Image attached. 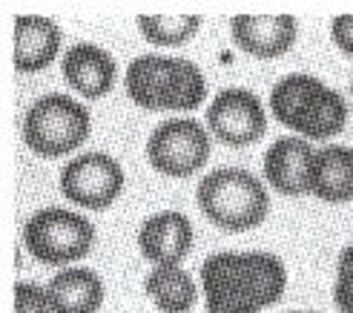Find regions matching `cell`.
Segmentation results:
<instances>
[{
  "label": "cell",
  "instance_id": "obj_18",
  "mask_svg": "<svg viewBox=\"0 0 353 313\" xmlns=\"http://www.w3.org/2000/svg\"><path fill=\"white\" fill-rule=\"evenodd\" d=\"M199 14H141V34L158 46H179L199 32Z\"/></svg>",
  "mask_w": 353,
  "mask_h": 313
},
{
  "label": "cell",
  "instance_id": "obj_15",
  "mask_svg": "<svg viewBox=\"0 0 353 313\" xmlns=\"http://www.w3.org/2000/svg\"><path fill=\"white\" fill-rule=\"evenodd\" d=\"M55 313H95L103 302V285L92 270L72 267L58 273L46 287Z\"/></svg>",
  "mask_w": 353,
  "mask_h": 313
},
{
  "label": "cell",
  "instance_id": "obj_16",
  "mask_svg": "<svg viewBox=\"0 0 353 313\" xmlns=\"http://www.w3.org/2000/svg\"><path fill=\"white\" fill-rule=\"evenodd\" d=\"M310 193L333 204L353 199V150L327 147L316 152Z\"/></svg>",
  "mask_w": 353,
  "mask_h": 313
},
{
  "label": "cell",
  "instance_id": "obj_3",
  "mask_svg": "<svg viewBox=\"0 0 353 313\" xmlns=\"http://www.w3.org/2000/svg\"><path fill=\"white\" fill-rule=\"evenodd\" d=\"M270 107L281 124L307 138H330L342 132L347 121L342 95L310 75H290L279 81L270 92Z\"/></svg>",
  "mask_w": 353,
  "mask_h": 313
},
{
  "label": "cell",
  "instance_id": "obj_8",
  "mask_svg": "<svg viewBox=\"0 0 353 313\" xmlns=\"http://www.w3.org/2000/svg\"><path fill=\"white\" fill-rule=\"evenodd\" d=\"M123 187V170L107 152H86L61 172V190L69 201L86 210H107Z\"/></svg>",
  "mask_w": 353,
  "mask_h": 313
},
{
  "label": "cell",
  "instance_id": "obj_20",
  "mask_svg": "<svg viewBox=\"0 0 353 313\" xmlns=\"http://www.w3.org/2000/svg\"><path fill=\"white\" fill-rule=\"evenodd\" d=\"M14 313H55V310H52L46 287L21 282L14 287Z\"/></svg>",
  "mask_w": 353,
  "mask_h": 313
},
{
  "label": "cell",
  "instance_id": "obj_17",
  "mask_svg": "<svg viewBox=\"0 0 353 313\" xmlns=\"http://www.w3.org/2000/svg\"><path fill=\"white\" fill-rule=\"evenodd\" d=\"M147 293L150 299L161 307L164 313H187L196 302V285H192L190 276L179 267H155L147 276Z\"/></svg>",
  "mask_w": 353,
  "mask_h": 313
},
{
  "label": "cell",
  "instance_id": "obj_6",
  "mask_svg": "<svg viewBox=\"0 0 353 313\" xmlns=\"http://www.w3.org/2000/svg\"><path fill=\"white\" fill-rule=\"evenodd\" d=\"M26 250L43 265H69L83 259L95 245V228L83 216L61 207L34 213L23 230Z\"/></svg>",
  "mask_w": 353,
  "mask_h": 313
},
{
  "label": "cell",
  "instance_id": "obj_21",
  "mask_svg": "<svg viewBox=\"0 0 353 313\" xmlns=\"http://www.w3.org/2000/svg\"><path fill=\"white\" fill-rule=\"evenodd\" d=\"M330 34H333V41H336V46L345 52V55L353 58V14H339V17H333Z\"/></svg>",
  "mask_w": 353,
  "mask_h": 313
},
{
  "label": "cell",
  "instance_id": "obj_13",
  "mask_svg": "<svg viewBox=\"0 0 353 313\" xmlns=\"http://www.w3.org/2000/svg\"><path fill=\"white\" fill-rule=\"evenodd\" d=\"M61 49V29L49 17L21 14L14 21V66L21 72H41Z\"/></svg>",
  "mask_w": 353,
  "mask_h": 313
},
{
  "label": "cell",
  "instance_id": "obj_4",
  "mask_svg": "<svg viewBox=\"0 0 353 313\" xmlns=\"http://www.w3.org/2000/svg\"><path fill=\"white\" fill-rule=\"evenodd\" d=\"M201 213L221 230H250L268 216V193L256 176L244 170H216L199 184Z\"/></svg>",
  "mask_w": 353,
  "mask_h": 313
},
{
  "label": "cell",
  "instance_id": "obj_12",
  "mask_svg": "<svg viewBox=\"0 0 353 313\" xmlns=\"http://www.w3.org/2000/svg\"><path fill=\"white\" fill-rule=\"evenodd\" d=\"M138 248L141 256L155 262L158 267H172L192 248V224L181 213H158L141 224Z\"/></svg>",
  "mask_w": 353,
  "mask_h": 313
},
{
  "label": "cell",
  "instance_id": "obj_14",
  "mask_svg": "<svg viewBox=\"0 0 353 313\" xmlns=\"http://www.w3.org/2000/svg\"><path fill=\"white\" fill-rule=\"evenodd\" d=\"M63 78L83 98H101L115 83V61L92 43H78L63 58Z\"/></svg>",
  "mask_w": 353,
  "mask_h": 313
},
{
  "label": "cell",
  "instance_id": "obj_9",
  "mask_svg": "<svg viewBox=\"0 0 353 313\" xmlns=\"http://www.w3.org/2000/svg\"><path fill=\"white\" fill-rule=\"evenodd\" d=\"M207 124L219 141L230 147H247L264 135L268 118H264V110L253 92L224 90L207 107Z\"/></svg>",
  "mask_w": 353,
  "mask_h": 313
},
{
  "label": "cell",
  "instance_id": "obj_7",
  "mask_svg": "<svg viewBox=\"0 0 353 313\" xmlns=\"http://www.w3.org/2000/svg\"><path fill=\"white\" fill-rule=\"evenodd\" d=\"M150 164L170 179H187L199 172L210 159V138L199 121L172 118L155 127L147 141Z\"/></svg>",
  "mask_w": 353,
  "mask_h": 313
},
{
  "label": "cell",
  "instance_id": "obj_19",
  "mask_svg": "<svg viewBox=\"0 0 353 313\" xmlns=\"http://www.w3.org/2000/svg\"><path fill=\"white\" fill-rule=\"evenodd\" d=\"M333 299H336V307L342 313H353V245H347L339 256V276Z\"/></svg>",
  "mask_w": 353,
  "mask_h": 313
},
{
  "label": "cell",
  "instance_id": "obj_22",
  "mask_svg": "<svg viewBox=\"0 0 353 313\" xmlns=\"http://www.w3.org/2000/svg\"><path fill=\"white\" fill-rule=\"evenodd\" d=\"M350 90H353V86H350Z\"/></svg>",
  "mask_w": 353,
  "mask_h": 313
},
{
  "label": "cell",
  "instance_id": "obj_5",
  "mask_svg": "<svg viewBox=\"0 0 353 313\" xmlns=\"http://www.w3.org/2000/svg\"><path fill=\"white\" fill-rule=\"evenodd\" d=\"M90 135V112L66 95H46L32 103L23 121V141L41 159H61Z\"/></svg>",
  "mask_w": 353,
  "mask_h": 313
},
{
  "label": "cell",
  "instance_id": "obj_10",
  "mask_svg": "<svg viewBox=\"0 0 353 313\" xmlns=\"http://www.w3.org/2000/svg\"><path fill=\"white\" fill-rule=\"evenodd\" d=\"M230 32L239 49L256 58H279L296 41L293 14H236Z\"/></svg>",
  "mask_w": 353,
  "mask_h": 313
},
{
  "label": "cell",
  "instance_id": "obj_11",
  "mask_svg": "<svg viewBox=\"0 0 353 313\" xmlns=\"http://www.w3.org/2000/svg\"><path fill=\"white\" fill-rule=\"evenodd\" d=\"M316 150L302 138H279L264 155V176L285 196L310 193Z\"/></svg>",
  "mask_w": 353,
  "mask_h": 313
},
{
  "label": "cell",
  "instance_id": "obj_1",
  "mask_svg": "<svg viewBox=\"0 0 353 313\" xmlns=\"http://www.w3.org/2000/svg\"><path fill=\"white\" fill-rule=\"evenodd\" d=\"M210 313H256L281 299L288 273L270 253H216L201 267Z\"/></svg>",
  "mask_w": 353,
  "mask_h": 313
},
{
  "label": "cell",
  "instance_id": "obj_2",
  "mask_svg": "<svg viewBox=\"0 0 353 313\" xmlns=\"http://www.w3.org/2000/svg\"><path fill=\"white\" fill-rule=\"evenodd\" d=\"M127 92L144 110H196L204 101V75L184 58L141 55L127 69Z\"/></svg>",
  "mask_w": 353,
  "mask_h": 313
}]
</instances>
